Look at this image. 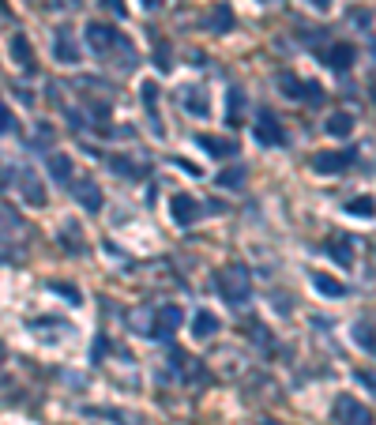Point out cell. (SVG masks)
<instances>
[{
  "instance_id": "6da1fadb",
  "label": "cell",
  "mask_w": 376,
  "mask_h": 425,
  "mask_svg": "<svg viewBox=\"0 0 376 425\" xmlns=\"http://www.w3.org/2000/svg\"><path fill=\"white\" fill-rule=\"evenodd\" d=\"M87 45H91V53H98V57L117 53V57H124V68H135L132 42H128L121 30L109 27V23H87Z\"/></svg>"
},
{
  "instance_id": "7a4b0ae2",
  "label": "cell",
  "mask_w": 376,
  "mask_h": 425,
  "mask_svg": "<svg viewBox=\"0 0 376 425\" xmlns=\"http://www.w3.org/2000/svg\"><path fill=\"white\" fill-rule=\"evenodd\" d=\"M214 290L222 294L226 305L245 309V305L252 301V279L245 268H222V271H214Z\"/></svg>"
},
{
  "instance_id": "3957f363",
  "label": "cell",
  "mask_w": 376,
  "mask_h": 425,
  "mask_svg": "<svg viewBox=\"0 0 376 425\" xmlns=\"http://www.w3.org/2000/svg\"><path fill=\"white\" fill-rule=\"evenodd\" d=\"M331 414H335V422H339V425H373V411H369V406H362V399L346 395V391L335 399Z\"/></svg>"
},
{
  "instance_id": "277c9868",
  "label": "cell",
  "mask_w": 376,
  "mask_h": 425,
  "mask_svg": "<svg viewBox=\"0 0 376 425\" xmlns=\"http://www.w3.org/2000/svg\"><path fill=\"white\" fill-rule=\"evenodd\" d=\"M256 140L263 143V147H286V128H283V121H278L271 109H263L260 117H256Z\"/></svg>"
},
{
  "instance_id": "5b68a950",
  "label": "cell",
  "mask_w": 376,
  "mask_h": 425,
  "mask_svg": "<svg viewBox=\"0 0 376 425\" xmlns=\"http://www.w3.org/2000/svg\"><path fill=\"white\" fill-rule=\"evenodd\" d=\"M354 151H320V155H313V170L316 173H342L354 166Z\"/></svg>"
},
{
  "instance_id": "8992f818",
  "label": "cell",
  "mask_w": 376,
  "mask_h": 425,
  "mask_svg": "<svg viewBox=\"0 0 376 425\" xmlns=\"http://www.w3.org/2000/svg\"><path fill=\"white\" fill-rule=\"evenodd\" d=\"M170 215H173V222H177V226H192V222L199 219V199L196 196H188V192H177V196L170 199Z\"/></svg>"
},
{
  "instance_id": "52a82bcc",
  "label": "cell",
  "mask_w": 376,
  "mask_h": 425,
  "mask_svg": "<svg viewBox=\"0 0 376 425\" xmlns=\"http://www.w3.org/2000/svg\"><path fill=\"white\" fill-rule=\"evenodd\" d=\"M177 327H181V309L177 305H162V309L155 312V320H151V335H155V339H170Z\"/></svg>"
},
{
  "instance_id": "ba28073f",
  "label": "cell",
  "mask_w": 376,
  "mask_h": 425,
  "mask_svg": "<svg viewBox=\"0 0 376 425\" xmlns=\"http://www.w3.org/2000/svg\"><path fill=\"white\" fill-rule=\"evenodd\" d=\"M354 61H357V50L350 42H335L331 50L324 53V64L331 72H350V64H354Z\"/></svg>"
},
{
  "instance_id": "9c48e42d",
  "label": "cell",
  "mask_w": 376,
  "mask_h": 425,
  "mask_svg": "<svg viewBox=\"0 0 376 425\" xmlns=\"http://www.w3.org/2000/svg\"><path fill=\"white\" fill-rule=\"evenodd\" d=\"M71 192H76V199L87 207V211H102V204H106V196H102V188L94 181H71Z\"/></svg>"
},
{
  "instance_id": "30bf717a",
  "label": "cell",
  "mask_w": 376,
  "mask_h": 425,
  "mask_svg": "<svg viewBox=\"0 0 376 425\" xmlns=\"http://www.w3.org/2000/svg\"><path fill=\"white\" fill-rule=\"evenodd\" d=\"M53 57L60 64H79V45H76V38H71L68 27H60L57 38H53Z\"/></svg>"
},
{
  "instance_id": "8fae6325",
  "label": "cell",
  "mask_w": 376,
  "mask_h": 425,
  "mask_svg": "<svg viewBox=\"0 0 376 425\" xmlns=\"http://www.w3.org/2000/svg\"><path fill=\"white\" fill-rule=\"evenodd\" d=\"M15 177H19V192H23V199H27V204H34V207L45 204V188H42V181H38L34 170H19Z\"/></svg>"
},
{
  "instance_id": "7c38bea8",
  "label": "cell",
  "mask_w": 376,
  "mask_h": 425,
  "mask_svg": "<svg viewBox=\"0 0 376 425\" xmlns=\"http://www.w3.org/2000/svg\"><path fill=\"white\" fill-rule=\"evenodd\" d=\"M181 106H185L188 113H196V117L211 113V98H207L203 87H185V91H181Z\"/></svg>"
},
{
  "instance_id": "4fadbf2b",
  "label": "cell",
  "mask_w": 376,
  "mask_h": 425,
  "mask_svg": "<svg viewBox=\"0 0 376 425\" xmlns=\"http://www.w3.org/2000/svg\"><path fill=\"white\" fill-rule=\"evenodd\" d=\"M140 91H143V106H147V113H151V132H155V135H166L162 117H158V83H151V79H147Z\"/></svg>"
},
{
  "instance_id": "5bb4252c",
  "label": "cell",
  "mask_w": 376,
  "mask_h": 425,
  "mask_svg": "<svg viewBox=\"0 0 376 425\" xmlns=\"http://www.w3.org/2000/svg\"><path fill=\"white\" fill-rule=\"evenodd\" d=\"M219 327H222V320L214 316L211 309H199L196 316H192V335H196V339H211V335H219Z\"/></svg>"
},
{
  "instance_id": "9a60e30c",
  "label": "cell",
  "mask_w": 376,
  "mask_h": 425,
  "mask_svg": "<svg viewBox=\"0 0 376 425\" xmlns=\"http://www.w3.org/2000/svg\"><path fill=\"white\" fill-rule=\"evenodd\" d=\"M196 143H199V147H203L211 158H230V155L237 151V143H234V140H222V135H207V132H203V135H196Z\"/></svg>"
},
{
  "instance_id": "2e32d148",
  "label": "cell",
  "mask_w": 376,
  "mask_h": 425,
  "mask_svg": "<svg viewBox=\"0 0 376 425\" xmlns=\"http://www.w3.org/2000/svg\"><path fill=\"white\" fill-rule=\"evenodd\" d=\"M8 53H12V61L19 64V68L34 72V50H30V42L23 34H12V42H8Z\"/></svg>"
},
{
  "instance_id": "e0dca14e",
  "label": "cell",
  "mask_w": 376,
  "mask_h": 425,
  "mask_svg": "<svg viewBox=\"0 0 376 425\" xmlns=\"http://www.w3.org/2000/svg\"><path fill=\"white\" fill-rule=\"evenodd\" d=\"M241 109H245V91L241 87H230L226 91V124L230 128L241 124Z\"/></svg>"
},
{
  "instance_id": "ac0fdd59",
  "label": "cell",
  "mask_w": 376,
  "mask_h": 425,
  "mask_svg": "<svg viewBox=\"0 0 376 425\" xmlns=\"http://www.w3.org/2000/svg\"><path fill=\"white\" fill-rule=\"evenodd\" d=\"M207 27H211L214 34H230V30H234V12H230V4H214V12L207 15Z\"/></svg>"
},
{
  "instance_id": "d6986e66",
  "label": "cell",
  "mask_w": 376,
  "mask_h": 425,
  "mask_svg": "<svg viewBox=\"0 0 376 425\" xmlns=\"http://www.w3.org/2000/svg\"><path fill=\"white\" fill-rule=\"evenodd\" d=\"M324 252L331 256L335 263H342V268H350V263H354V248H350L346 237H335V241H327V245H324Z\"/></svg>"
},
{
  "instance_id": "ffe728a7",
  "label": "cell",
  "mask_w": 376,
  "mask_h": 425,
  "mask_svg": "<svg viewBox=\"0 0 376 425\" xmlns=\"http://www.w3.org/2000/svg\"><path fill=\"white\" fill-rule=\"evenodd\" d=\"M324 128H327V135H331V140H346V135L354 132V117H350V113H331Z\"/></svg>"
},
{
  "instance_id": "44dd1931",
  "label": "cell",
  "mask_w": 376,
  "mask_h": 425,
  "mask_svg": "<svg viewBox=\"0 0 376 425\" xmlns=\"http://www.w3.org/2000/svg\"><path fill=\"white\" fill-rule=\"evenodd\" d=\"M313 286H316L320 294H324V298H342V294H346V286H342L339 279H331V275H320V271L313 275Z\"/></svg>"
},
{
  "instance_id": "7402d4cb",
  "label": "cell",
  "mask_w": 376,
  "mask_h": 425,
  "mask_svg": "<svg viewBox=\"0 0 376 425\" xmlns=\"http://www.w3.org/2000/svg\"><path fill=\"white\" fill-rule=\"evenodd\" d=\"M49 173H53L57 181H68V184H71V173H76V166H71V158L60 151V155H49Z\"/></svg>"
},
{
  "instance_id": "603a6c76",
  "label": "cell",
  "mask_w": 376,
  "mask_h": 425,
  "mask_svg": "<svg viewBox=\"0 0 376 425\" xmlns=\"http://www.w3.org/2000/svg\"><path fill=\"white\" fill-rule=\"evenodd\" d=\"M278 87H283L286 98H305V83L294 72H278Z\"/></svg>"
},
{
  "instance_id": "cb8c5ba5",
  "label": "cell",
  "mask_w": 376,
  "mask_h": 425,
  "mask_svg": "<svg viewBox=\"0 0 376 425\" xmlns=\"http://www.w3.org/2000/svg\"><path fill=\"white\" fill-rule=\"evenodd\" d=\"M354 342L365 350V354H376V331L369 324H354Z\"/></svg>"
},
{
  "instance_id": "d4e9b609",
  "label": "cell",
  "mask_w": 376,
  "mask_h": 425,
  "mask_svg": "<svg viewBox=\"0 0 376 425\" xmlns=\"http://www.w3.org/2000/svg\"><path fill=\"white\" fill-rule=\"evenodd\" d=\"M346 211L357 215V219H373V215H376V199L373 196H357V199H350V204H346Z\"/></svg>"
},
{
  "instance_id": "484cf974",
  "label": "cell",
  "mask_w": 376,
  "mask_h": 425,
  "mask_svg": "<svg viewBox=\"0 0 376 425\" xmlns=\"http://www.w3.org/2000/svg\"><path fill=\"white\" fill-rule=\"evenodd\" d=\"M214 181H219L222 188H241L245 184V166H230V170H222Z\"/></svg>"
},
{
  "instance_id": "4316f807",
  "label": "cell",
  "mask_w": 376,
  "mask_h": 425,
  "mask_svg": "<svg viewBox=\"0 0 376 425\" xmlns=\"http://www.w3.org/2000/svg\"><path fill=\"white\" fill-rule=\"evenodd\" d=\"M8 230H23V222H19V215H15V211L0 207V241H4V234H8Z\"/></svg>"
},
{
  "instance_id": "83f0119b",
  "label": "cell",
  "mask_w": 376,
  "mask_h": 425,
  "mask_svg": "<svg viewBox=\"0 0 376 425\" xmlns=\"http://www.w3.org/2000/svg\"><path fill=\"white\" fill-rule=\"evenodd\" d=\"M49 290L60 294V298H68V305H79V301H83V294H79L71 283H49Z\"/></svg>"
},
{
  "instance_id": "f1b7e54d",
  "label": "cell",
  "mask_w": 376,
  "mask_h": 425,
  "mask_svg": "<svg viewBox=\"0 0 376 425\" xmlns=\"http://www.w3.org/2000/svg\"><path fill=\"white\" fill-rule=\"evenodd\" d=\"M64 237H68V241H64V245H68V252H83V245H79V226H76V222H68V226H64Z\"/></svg>"
},
{
  "instance_id": "f546056e",
  "label": "cell",
  "mask_w": 376,
  "mask_h": 425,
  "mask_svg": "<svg viewBox=\"0 0 376 425\" xmlns=\"http://www.w3.org/2000/svg\"><path fill=\"white\" fill-rule=\"evenodd\" d=\"M155 64H158V72H170V68H173V61H170V45H158Z\"/></svg>"
},
{
  "instance_id": "4dcf8cb0",
  "label": "cell",
  "mask_w": 376,
  "mask_h": 425,
  "mask_svg": "<svg viewBox=\"0 0 376 425\" xmlns=\"http://www.w3.org/2000/svg\"><path fill=\"white\" fill-rule=\"evenodd\" d=\"M305 102H309V106H320V102H324V94H320V83H305Z\"/></svg>"
},
{
  "instance_id": "1f68e13d",
  "label": "cell",
  "mask_w": 376,
  "mask_h": 425,
  "mask_svg": "<svg viewBox=\"0 0 376 425\" xmlns=\"http://www.w3.org/2000/svg\"><path fill=\"white\" fill-rule=\"evenodd\" d=\"M102 8H106V12H113V15H121V19L128 15V4H124V0H102Z\"/></svg>"
},
{
  "instance_id": "d6a6232c",
  "label": "cell",
  "mask_w": 376,
  "mask_h": 425,
  "mask_svg": "<svg viewBox=\"0 0 376 425\" xmlns=\"http://www.w3.org/2000/svg\"><path fill=\"white\" fill-rule=\"evenodd\" d=\"M113 170H117V173H132V177H140V170H135L128 158H113Z\"/></svg>"
},
{
  "instance_id": "836d02e7",
  "label": "cell",
  "mask_w": 376,
  "mask_h": 425,
  "mask_svg": "<svg viewBox=\"0 0 376 425\" xmlns=\"http://www.w3.org/2000/svg\"><path fill=\"white\" fill-rule=\"evenodd\" d=\"M12 128H15V117L8 113L4 106H0V132H12Z\"/></svg>"
},
{
  "instance_id": "e575fe53",
  "label": "cell",
  "mask_w": 376,
  "mask_h": 425,
  "mask_svg": "<svg viewBox=\"0 0 376 425\" xmlns=\"http://www.w3.org/2000/svg\"><path fill=\"white\" fill-rule=\"evenodd\" d=\"M102 354H106V335H98V342H94V354H91V362H102Z\"/></svg>"
},
{
  "instance_id": "d590c367",
  "label": "cell",
  "mask_w": 376,
  "mask_h": 425,
  "mask_svg": "<svg viewBox=\"0 0 376 425\" xmlns=\"http://www.w3.org/2000/svg\"><path fill=\"white\" fill-rule=\"evenodd\" d=\"M357 380H362V384H369V388L376 391V376H373V373H357Z\"/></svg>"
},
{
  "instance_id": "8d00e7d4",
  "label": "cell",
  "mask_w": 376,
  "mask_h": 425,
  "mask_svg": "<svg viewBox=\"0 0 376 425\" xmlns=\"http://www.w3.org/2000/svg\"><path fill=\"white\" fill-rule=\"evenodd\" d=\"M162 4H166V0H143V8H147V12H158Z\"/></svg>"
},
{
  "instance_id": "74e56055",
  "label": "cell",
  "mask_w": 376,
  "mask_h": 425,
  "mask_svg": "<svg viewBox=\"0 0 376 425\" xmlns=\"http://www.w3.org/2000/svg\"><path fill=\"white\" fill-rule=\"evenodd\" d=\"M309 4H313L316 12H327V8H331V0H309Z\"/></svg>"
},
{
  "instance_id": "f35d334b",
  "label": "cell",
  "mask_w": 376,
  "mask_h": 425,
  "mask_svg": "<svg viewBox=\"0 0 376 425\" xmlns=\"http://www.w3.org/2000/svg\"><path fill=\"white\" fill-rule=\"evenodd\" d=\"M0 15H8V4H4V0H0Z\"/></svg>"
},
{
  "instance_id": "ab89813d",
  "label": "cell",
  "mask_w": 376,
  "mask_h": 425,
  "mask_svg": "<svg viewBox=\"0 0 376 425\" xmlns=\"http://www.w3.org/2000/svg\"><path fill=\"white\" fill-rule=\"evenodd\" d=\"M0 358H4V347H0Z\"/></svg>"
}]
</instances>
